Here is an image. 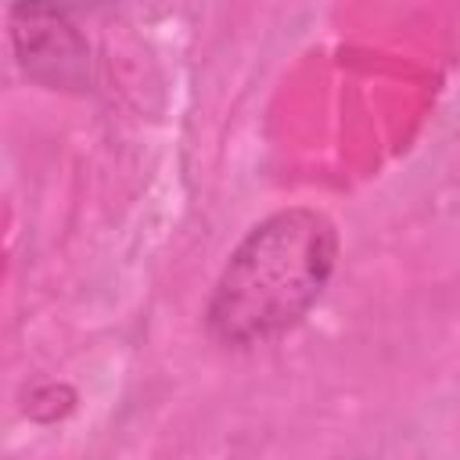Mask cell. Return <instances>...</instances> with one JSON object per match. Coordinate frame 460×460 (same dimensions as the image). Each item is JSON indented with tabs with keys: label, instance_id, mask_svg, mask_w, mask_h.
I'll return each mask as SVG.
<instances>
[{
	"label": "cell",
	"instance_id": "1",
	"mask_svg": "<svg viewBox=\"0 0 460 460\" xmlns=\"http://www.w3.org/2000/svg\"><path fill=\"white\" fill-rule=\"evenodd\" d=\"M338 262L334 223L291 205L255 223L230 252L208 309V334L226 349H248L291 331L323 295Z\"/></svg>",
	"mask_w": 460,
	"mask_h": 460
},
{
	"label": "cell",
	"instance_id": "2",
	"mask_svg": "<svg viewBox=\"0 0 460 460\" xmlns=\"http://www.w3.org/2000/svg\"><path fill=\"white\" fill-rule=\"evenodd\" d=\"M11 43L29 79L47 90H90V43L65 11L47 4L11 7Z\"/></svg>",
	"mask_w": 460,
	"mask_h": 460
}]
</instances>
